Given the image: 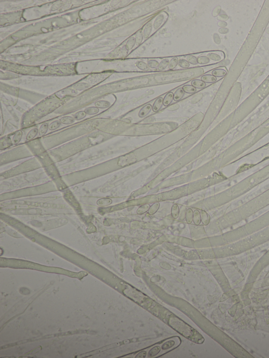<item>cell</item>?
Masks as SVG:
<instances>
[{
	"mask_svg": "<svg viewBox=\"0 0 269 358\" xmlns=\"http://www.w3.org/2000/svg\"><path fill=\"white\" fill-rule=\"evenodd\" d=\"M152 110V106L151 104H147L141 108L138 112V116L140 118H144L147 116Z\"/></svg>",
	"mask_w": 269,
	"mask_h": 358,
	"instance_id": "1",
	"label": "cell"
},
{
	"mask_svg": "<svg viewBox=\"0 0 269 358\" xmlns=\"http://www.w3.org/2000/svg\"><path fill=\"white\" fill-rule=\"evenodd\" d=\"M163 99L164 98L162 97L157 98L154 101V104L152 106V110L153 112H157L161 109L163 104Z\"/></svg>",
	"mask_w": 269,
	"mask_h": 358,
	"instance_id": "2",
	"label": "cell"
},
{
	"mask_svg": "<svg viewBox=\"0 0 269 358\" xmlns=\"http://www.w3.org/2000/svg\"><path fill=\"white\" fill-rule=\"evenodd\" d=\"M174 93L170 92L165 95L164 99H163V104L165 107L168 106L172 104V100H174Z\"/></svg>",
	"mask_w": 269,
	"mask_h": 358,
	"instance_id": "3",
	"label": "cell"
},
{
	"mask_svg": "<svg viewBox=\"0 0 269 358\" xmlns=\"http://www.w3.org/2000/svg\"><path fill=\"white\" fill-rule=\"evenodd\" d=\"M152 26L153 25L151 22L147 23L144 26V28L143 30V35L144 39H147L149 37L152 31Z\"/></svg>",
	"mask_w": 269,
	"mask_h": 358,
	"instance_id": "4",
	"label": "cell"
},
{
	"mask_svg": "<svg viewBox=\"0 0 269 358\" xmlns=\"http://www.w3.org/2000/svg\"><path fill=\"white\" fill-rule=\"evenodd\" d=\"M164 19V15H163L162 14H160L159 15H157V17L154 19V24H153L154 28L155 30H157L159 28L162 24Z\"/></svg>",
	"mask_w": 269,
	"mask_h": 358,
	"instance_id": "5",
	"label": "cell"
},
{
	"mask_svg": "<svg viewBox=\"0 0 269 358\" xmlns=\"http://www.w3.org/2000/svg\"><path fill=\"white\" fill-rule=\"evenodd\" d=\"M227 70L223 68H216L212 70V75L216 77H223L227 74Z\"/></svg>",
	"mask_w": 269,
	"mask_h": 358,
	"instance_id": "6",
	"label": "cell"
},
{
	"mask_svg": "<svg viewBox=\"0 0 269 358\" xmlns=\"http://www.w3.org/2000/svg\"><path fill=\"white\" fill-rule=\"evenodd\" d=\"M201 80L205 83H213L217 81V77L212 75H204L201 77Z\"/></svg>",
	"mask_w": 269,
	"mask_h": 358,
	"instance_id": "7",
	"label": "cell"
},
{
	"mask_svg": "<svg viewBox=\"0 0 269 358\" xmlns=\"http://www.w3.org/2000/svg\"><path fill=\"white\" fill-rule=\"evenodd\" d=\"M184 91L182 90V88H179L175 92L174 94V100L175 102H179V100L182 99L184 95Z\"/></svg>",
	"mask_w": 269,
	"mask_h": 358,
	"instance_id": "8",
	"label": "cell"
},
{
	"mask_svg": "<svg viewBox=\"0 0 269 358\" xmlns=\"http://www.w3.org/2000/svg\"><path fill=\"white\" fill-rule=\"evenodd\" d=\"M135 38V41H136V44L137 46H139L141 45L142 43V40L144 38V35H143V31L142 30H138L137 31V32L136 34V36Z\"/></svg>",
	"mask_w": 269,
	"mask_h": 358,
	"instance_id": "9",
	"label": "cell"
},
{
	"mask_svg": "<svg viewBox=\"0 0 269 358\" xmlns=\"http://www.w3.org/2000/svg\"><path fill=\"white\" fill-rule=\"evenodd\" d=\"M191 84L196 89H202L206 86V84L200 80H193L191 82Z\"/></svg>",
	"mask_w": 269,
	"mask_h": 358,
	"instance_id": "10",
	"label": "cell"
},
{
	"mask_svg": "<svg viewBox=\"0 0 269 358\" xmlns=\"http://www.w3.org/2000/svg\"><path fill=\"white\" fill-rule=\"evenodd\" d=\"M22 131H18L15 132L13 137L12 138V142L13 144H17L21 141V140L22 139Z\"/></svg>",
	"mask_w": 269,
	"mask_h": 358,
	"instance_id": "11",
	"label": "cell"
},
{
	"mask_svg": "<svg viewBox=\"0 0 269 358\" xmlns=\"http://www.w3.org/2000/svg\"><path fill=\"white\" fill-rule=\"evenodd\" d=\"M38 132V130L36 128H33L31 130L30 132L28 133V134L26 136V140H28V141H30V140L33 139L37 136Z\"/></svg>",
	"mask_w": 269,
	"mask_h": 358,
	"instance_id": "12",
	"label": "cell"
},
{
	"mask_svg": "<svg viewBox=\"0 0 269 358\" xmlns=\"http://www.w3.org/2000/svg\"><path fill=\"white\" fill-rule=\"evenodd\" d=\"M182 88L185 93L189 94H194L197 92V89L192 86V85H184L182 87Z\"/></svg>",
	"mask_w": 269,
	"mask_h": 358,
	"instance_id": "13",
	"label": "cell"
},
{
	"mask_svg": "<svg viewBox=\"0 0 269 358\" xmlns=\"http://www.w3.org/2000/svg\"><path fill=\"white\" fill-rule=\"evenodd\" d=\"M136 66L139 70H142L144 71L147 72L150 70V67L147 65V64L142 61H137V62L136 63Z\"/></svg>",
	"mask_w": 269,
	"mask_h": 358,
	"instance_id": "14",
	"label": "cell"
},
{
	"mask_svg": "<svg viewBox=\"0 0 269 358\" xmlns=\"http://www.w3.org/2000/svg\"><path fill=\"white\" fill-rule=\"evenodd\" d=\"M135 44H136L135 38L134 36H132L127 40V43L125 45V47L127 50H132V48L134 47Z\"/></svg>",
	"mask_w": 269,
	"mask_h": 358,
	"instance_id": "15",
	"label": "cell"
},
{
	"mask_svg": "<svg viewBox=\"0 0 269 358\" xmlns=\"http://www.w3.org/2000/svg\"><path fill=\"white\" fill-rule=\"evenodd\" d=\"M169 63V60L167 58H164L160 62L159 64V66L158 67V69L159 70H165L167 66H168Z\"/></svg>",
	"mask_w": 269,
	"mask_h": 358,
	"instance_id": "16",
	"label": "cell"
},
{
	"mask_svg": "<svg viewBox=\"0 0 269 358\" xmlns=\"http://www.w3.org/2000/svg\"><path fill=\"white\" fill-rule=\"evenodd\" d=\"M178 62H179V59L178 57H173L172 59L170 60V61H169V63L168 65V68L170 70H174L178 64Z\"/></svg>",
	"mask_w": 269,
	"mask_h": 358,
	"instance_id": "17",
	"label": "cell"
},
{
	"mask_svg": "<svg viewBox=\"0 0 269 358\" xmlns=\"http://www.w3.org/2000/svg\"><path fill=\"white\" fill-rule=\"evenodd\" d=\"M197 62H198V63L199 64L204 65V64H207L210 62V59L208 57V56H199L197 58Z\"/></svg>",
	"mask_w": 269,
	"mask_h": 358,
	"instance_id": "18",
	"label": "cell"
},
{
	"mask_svg": "<svg viewBox=\"0 0 269 358\" xmlns=\"http://www.w3.org/2000/svg\"><path fill=\"white\" fill-rule=\"evenodd\" d=\"M48 125L47 124H43L38 130V135L40 137L43 136L48 131Z\"/></svg>",
	"mask_w": 269,
	"mask_h": 358,
	"instance_id": "19",
	"label": "cell"
},
{
	"mask_svg": "<svg viewBox=\"0 0 269 358\" xmlns=\"http://www.w3.org/2000/svg\"><path fill=\"white\" fill-rule=\"evenodd\" d=\"M208 57L209 58L210 60H211L214 61H217V62H219L221 60V56L216 53H209L208 54Z\"/></svg>",
	"mask_w": 269,
	"mask_h": 358,
	"instance_id": "20",
	"label": "cell"
},
{
	"mask_svg": "<svg viewBox=\"0 0 269 358\" xmlns=\"http://www.w3.org/2000/svg\"><path fill=\"white\" fill-rule=\"evenodd\" d=\"M159 64V63H158V62H157V60H147V65H148V66L150 68H156L158 67Z\"/></svg>",
	"mask_w": 269,
	"mask_h": 358,
	"instance_id": "21",
	"label": "cell"
},
{
	"mask_svg": "<svg viewBox=\"0 0 269 358\" xmlns=\"http://www.w3.org/2000/svg\"><path fill=\"white\" fill-rule=\"evenodd\" d=\"M178 64L180 67L182 68H188L190 66V64L187 60L184 59H180L179 60Z\"/></svg>",
	"mask_w": 269,
	"mask_h": 358,
	"instance_id": "22",
	"label": "cell"
},
{
	"mask_svg": "<svg viewBox=\"0 0 269 358\" xmlns=\"http://www.w3.org/2000/svg\"><path fill=\"white\" fill-rule=\"evenodd\" d=\"M186 59H187V60L189 62V63L192 64V65H197V64H198V62H197V58L194 56H192V55L187 56V57H186Z\"/></svg>",
	"mask_w": 269,
	"mask_h": 358,
	"instance_id": "23",
	"label": "cell"
},
{
	"mask_svg": "<svg viewBox=\"0 0 269 358\" xmlns=\"http://www.w3.org/2000/svg\"><path fill=\"white\" fill-rule=\"evenodd\" d=\"M252 167V165H250V164H244V165L242 166V167L240 168L239 170H238V172H241L243 171H245V170H247L249 169V168H250Z\"/></svg>",
	"mask_w": 269,
	"mask_h": 358,
	"instance_id": "24",
	"label": "cell"
}]
</instances>
